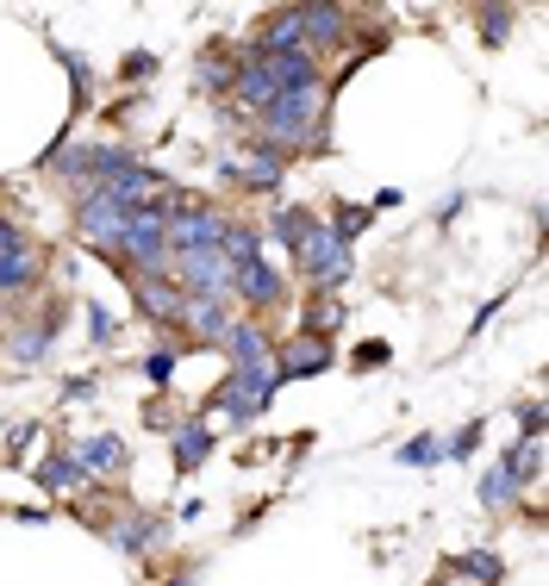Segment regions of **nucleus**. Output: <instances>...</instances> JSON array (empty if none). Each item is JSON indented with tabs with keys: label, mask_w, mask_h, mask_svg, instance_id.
Returning <instances> with one entry per match:
<instances>
[{
	"label": "nucleus",
	"mask_w": 549,
	"mask_h": 586,
	"mask_svg": "<svg viewBox=\"0 0 549 586\" xmlns=\"http://www.w3.org/2000/svg\"><path fill=\"white\" fill-rule=\"evenodd\" d=\"M325 132H332V88H325V81H300V88L274 94L269 106L256 113L250 137L294 162V157H306V150H332Z\"/></svg>",
	"instance_id": "f257e3e1"
},
{
	"label": "nucleus",
	"mask_w": 549,
	"mask_h": 586,
	"mask_svg": "<svg viewBox=\"0 0 549 586\" xmlns=\"http://www.w3.org/2000/svg\"><path fill=\"white\" fill-rule=\"evenodd\" d=\"M119 269H125V281H132V274H169V200L137 206V213L125 218Z\"/></svg>",
	"instance_id": "f03ea898"
},
{
	"label": "nucleus",
	"mask_w": 549,
	"mask_h": 586,
	"mask_svg": "<svg viewBox=\"0 0 549 586\" xmlns=\"http://www.w3.org/2000/svg\"><path fill=\"white\" fill-rule=\"evenodd\" d=\"M294 262H300V274H306V288H313V293H337L356 274V256L332 237V225H325V218H313V232L300 237Z\"/></svg>",
	"instance_id": "7ed1b4c3"
},
{
	"label": "nucleus",
	"mask_w": 549,
	"mask_h": 586,
	"mask_svg": "<svg viewBox=\"0 0 549 586\" xmlns=\"http://www.w3.org/2000/svg\"><path fill=\"white\" fill-rule=\"evenodd\" d=\"M125 218H132V213H119L113 200L100 194V188H94V194H81L76 206H69V225H76V237L88 244V250L113 256V262H119V244H125Z\"/></svg>",
	"instance_id": "20e7f679"
},
{
	"label": "nucleus",
	"mask_w": 549,
	"mask_h": 586,
	"mask_svg": "<svg viewBox=\"0 0 549 586\" xmlns=\"http://www.w3.org/2000/svg\"><path fill=\"white\" fill-rule=\"evenodd\" d=\"M169 281L188 300H232V262L219 250H194V256H169Z\"/></svg>",
	"instance_id": "39448f33"
},
{
	"label": "nucleus",
	"mask_w": 549,
	"mask_h": 586,
	"mask_svg": "<svg viewBox=\"0 0 549 586\" xmlns=\"http://www.w3.org/2000/svg\"><path fill=\"white\" fill-rule=\"evenodd\" d=\"M219 232H225V218H219L213 206H200V200H188V206H176V213H169V256L219 250Z\"/></svg>",
	"instance_id": "423d86ee"
},
{
	"label": "nucleus",
	"mask_w": 549,
	"mask_h": 586,
	"mask_svg": "<svg viewBox=\"0 0 549 586\" xmlns=\"http://www.w3.org/2000/svg\"><path fill=\"white\" fill-rule=\"evenodd\" d=\"M274 374H281V387L288 381H306V374H325L337 362V350H332V337H306V331H294L288 343H274Z\"/></svg>",
	"instance_id": "0eeeda50"
},
{
	"label": "nucleus",
	"mask_w": 549,
	"mask_h": 586,
	"mask_svg": "<svg viewBox=\"0 0 549 586\" xmlns=\"http://www.w3.org/2000/svg\"><path fill=\"white\" fill-rule=\"evenodd\" d=\"M125 288H132L137 313L150 318L157 331H176V325H181V306H188V293H181L176 281H169V274H132Z\"/></svg>",
	"instance_id": "6e6552de"
},
{
	"label": "nucleus",
	"mask_w": 549,
	"mask_h": 586,
	"mask_svg": "<svg viewBox=\"0 0 549 586\" xmlns=\"http://www.w3.org/2000/svg\"><path fill=\"white\" fill-rule=\"evenodd\" d=\"M288 169H294V162L281 157V150H269V144H256V137H250V157L225 162V181L244 188V194H274V188L288 181Z\"/></svg>",
	"instance_id": "1a4fd4ad"
},
{
	"label": "nucleus",
	"mask_w": 549,
	"mask_h": 586,
	"mask_svg": "<svg viewBox=\"0 0 549 586\" xmlns=\"http://www.w3.org/2000/svg\"><path fill=\"white\" fill-rule=\"evenodd\" d=\"M57 331H63V306H44L38 318H25V325L7 331V356H13L20 369H38L44 356L57 350Z\"/></svg>",
	"instance_id": "9d476101"
},
{
	"label": "nucleus",
	"mask_w": 549,
	"mask_h": 586,
	"mask_svg": "<svg viewBox=\"0 0 549 586\" xmlns=\"http://www.w3.org/2000/svg\"><path fill=\"white\" fill-rule=\"evenodd\" d=\"M500 586L506 581V555L500 549H456V555H444L437 562V581L432 586Z\"/></svg>",
	"instance_id": "9b49d317"
},
{
	"label": "nucleus",
	"mask_w": 549,
	"mask_h": 586,
	"mask_svg": "<svg viewBox=\"0 0 549 586\" xmlns=\"http://www.w3.org/2000/svg\"><path fill=\"white\" fill-rule=\"evenodd\" d=\"M232 300H244L250 313H269V306H281L288 300V281L256 256V262H244V269H232Z\"/></svg>",
	"instance_id": "f8f14e48"
},
{
	"label": "nucleus",
	"mask_w": 549,
	"mask_h": 586,
	"mask_svg": "<svg viewBox=\"0 0 549 586\" xmlns=\"http://www.w3.org/2000/svg\"><path fill=\"white\" fill-rule=\"evenodd\" d=\"M300 13V32H306V50H344L350 44V13L344 7H325V0H313V7H294Z\"/></svg>",
	"instance_id": "ddd939ff"
},
{
	"label": "nucleus",
	"mask_w": 549,
	"mask_h": 586,
	"mask_svg": "<svg viewBox=\"0 0 549 586\" xmlns=\"http://www.w3.org/2000/svg\"><path fill=\"white\" fill-rule=\"evenodd\" d=\"M219 350H225V362L232 369H262L274 356V337L256 325V318H232V331L219 337Z\"/></svg>",
	"instance_id": "4468645a"
},
{
	"label": "nucleus",
	"mask_w": 549,
	"mask_h": 586,
	"mask_svg": "<svg viewBox=\"0 0 549 586\" xmlns=\"http://www.w3.org/2000/svg\"><path fill=\"white\" fill-rule=\"evenodd\" d=\"M176 331H194L200 350H219V337L232 331V300H188Z\"/></svg>",
	"instance_id": "2eb2a0df"
},
{
	"label": "nucleus",
	"mask_w": 549,
	"mask_h": 586,
	"mask_svg": "<svg viewBox=\"0 0 549 586\" xmlns=\"http://www.w3.org/2000/svg\"><path fill=\"white\" fill-rule=\"evenodd\" d=\"M169 443H176V474H200L206 455L219 450V437L206 430V418H181V425L169 430Z\"/></svg>",
	"instance_id": "dca6fc26"
},
{
	"label": "nucleus",
	"mask_w": 549,
	"mask_h": 586,
	"mask_svg": "<svg viewBox=\"0 0 549 586\" xmlns=\"http://www.w3.org/2000/svg\"><path fill=\"white\" fill-rule=\"evenodd\" d=\"M38 281H44L38 244H32V250H7V256H0V306H7V300H25Z\"/></svg>",
	"instance_id": "f3484780"
},
{
	"label": "nucleus",
	"mask_w": 549,
	"mask_h": 586,
	"mask_svg": "<svg viewBox=\"0 0 549 586\" xmlns=\"http://www.w3.org/2000/svg\"><path fill=\"white\" fill-rule=\"evenodd\" d=\"M163 530H169V518H157V511H125L113 525V549L119 555H150L163 543Z\"/></svg>",
	"instance_id": "a211bd4d"
},
{
	"label": "nucleus",
	"mask_w": 549,
	"mask_h": 586,
	"mask_svg": "<svg viewBox=\"0 0 549 586\" xmlns=\"http://www.w3.org/2000/svg\"><path fill=\"white\" fill-rule=\"evenodd\" d=\"M69 455L81 462V474H119L125 462H132L125 437H113V430H94V437H81V443H76Z\"/></svg>",
	"instance_id": "6ab92c4d"
},
{
	"label": "nucleus",
	"mask_w": 549,
	"mask_h": 586,
	"mask_svg": "<svg viewBox=\"0 0 549 586\" xmlns=\"http://www.w3.org/2000/svg\"><path fill=\"white\" fill-rule=\"evenodd\" d=\"M262 225H250V218H225V232H219V256L232 262V269H244V262H256L262 256Z\"/></svg>",
	"instance_id": "aec40b11"
},
{
	"label": "nucleus",
	"mask_w": 549,
	"mask_h": 586,
	"mask_svg": "<svg viewBox=\"0 0 549 586\" xmlns=\"http://www.w3.org/2000/svg\"><path fill=\"white\" fill-rule=\"evenodd\" d=\"M474 499H481V511H493V518H500V511H518L525 487H518V481L506 474V462H493V469L481 474V487H474Z\"/></svg>",
	"instance_id": "412c9836"
},
{
	"label": "nucleus",
	"mask_w": 549,
	"mask_h": 586,
	"mask_svg": "<svg viewBox=\"0 0 549 586\" xmlns=\"http://www.w3.org/2000/svg\"><path fill=\"white\" fill-rule=\"evenodd\" d=\"M500 462H506V474L518 487H544V437H518Z\"/></svg>",
	"instance_id": "4be33fe9"
},
{
	"label": "nucleus",
	"mask_w": 549,
	"mask_h": 586,
	"mask_svg": "<svg viewBox=\"0 0 549 586\" xmlns=\"http://www.w3.org/2000/svg\"><path fill=\"white\" fill-rule=\"evenodd\" d=\"M81 481H88V474H81V462H76L69 450H63V443L38 462V487H44V493H76Z\"/></svg>",
	"instance_id": "5701e85b"
},
{
	"label": "nucleus",
	"mask_w": 549,
	"mask_h": 586,
	"mask_svg": "<svg viewBox=\"0 0 549 586\" xmlns=\"http://www.w3.org/2000/svg\"><path fill=\"white\" fill-rule=\"evenodd\" d=\"M313 232V213L306 206H274L269 225H262V237H274V244H288V250H300V237Z\"/></svg>",
	"instance_id": "b1692460"
},
{
	"label": "nucleus",
	"mask_w": 549,
	"mask_h": 586,
	"mask_svg": "<svg viewBox=\"0 0 549 586\" xmlns=\"http://www.w3.org/2000/svg\"><path fill=\"white\" fill-rule=\"evenodd\" d=\"M232 76H237V57L225 63V50H206V57L194 63V88H200V94H232Z\"/></svg>",
	"instance_id": "393cba45"
},
{
	"label": "nucleus",
	"mask_w": 549,
	"mask_h": 586,
	"mask_svg": "<svg viewBox=\"0 0 549 586\" xmlns=\"http://www.w3.org/2000/svg\"><path fill=\"white\" fill-rule=\"evenodd\" d=\"M325 225H332V237L344 244V250H356V237H362V232L374 225V213H369V206H350V200H337Z\"/></svg>",
	"instance_id": "a878e982"
},
{
	"label": "nucleus",
	"mask_w": 549,
	"mask_h": 586,
	"mask_svg": "<svg viewBox=\"0 0 549 586\" xmlns=\"http://www.w3.org/2000/svg\"><path fill=\"white\" fill-rule=\"evenodd\" d=\"M337 325H344V306H337L332 293H313V300H306V318H300V331H306V337H332Z\"/></svg>",
	"instance_id": "bb28decb"
},
{
	"label": "nucleus",
	"mask_w": 549,
	"mask_h": 586,
	"mask_svg": "<svg viewBox=\"0 0 549 586\" xmlns=\"http://www.w3.org/2000/svg\"><path fill=\"white\" fill-rule=\"evenodd\" d=\"M481 443H488V425H481V418H469V425H462V430H450V437H437V450H444V462H469V455L481 450Z\"/></svg>",
	"instance_id": "cd10ccee"
},
{
	"label": "nucleus",
	"mask_w": 549,
	"mask_h": 586,
	"mask_svg": "<svg viewBox=\"0 0 549 586\" xmlns=\"http://www.w3.org/2000/svg\"><path fill=\"white\" fill-rule=\"evenodd\" d=\"M57 63L69 69V106L81 113V106H88V94H94V69H88V57H76V50H63V44H57Z\"/></svg>",
	"instance_id": "c85d7f7f"
},
{
	"label": "nucleus",
	"mask_w": 549,
	"mask_h": 586,
	"mask_svg": "<svg viewBox=\"0 0 549 586\" xmlns=\"http://www.w3.org/2000/svg\"><path fill=\"white\" fill-rule=\"evenodd\" d=\"M474 20H481V38H488L493 50H500V44L512 38V25H518V13H512V7H481Z\"/></svg>",
	"instance_id": "c756f323"
},
{
	"label": "nucleus",
	"mask_w": 549,
	"mask_h": 586,
	"mask_svg": "<svg viewBox=\"0 0 549 586\" xmlns=\"http://www.w3.org/2000/svg\"><path fill=\"white\" fill-rule=\"evenodd\" d=\"M176 362H181V343H163V350H150L144 356V381H150V387H169V374H176Z\"/></svg>",
	"instance_id": "7c9ffc66"
},
{
	"label": "nucleus",
	"mask_w": 549,
	"mask_h": 586,
	"mask_svg": "<svg viewBox=\"0 0 549 586\" xmlns=\"http://www.w3.org/2000/svg\"><path fill=\"white\" fill-rule=\"evenodd\" d=\"M400 462H412V469H437V462H444V450H437V437H406V443H400Z\"/></svg>",
	"instance_id": "2f4dec72"
},
{
	"label": "nucleus",
	"mask_w": 549,
	"mask_h": 586,
	"mask_svg": "<svg viewBox=\"0 0 549 586\" xmlns=\"http://www.w3.org/2000/svg\"><path fill=\"white\" fill-rule=\"evenodd\" d=\"M88 337H94L100 350H107V343H113V337H119V318L107 313V306H100V300H88Z\"/></svg>",
	"instance_id": "473e14b6"
},
{
	"label": "nucleus",
	"mask_w": 549,
	"mask_h": 586,
	"mask_svg": "<svg viewBox=\"0 0 549 586\" xmlns=\"http://www.w3.org/2000/svg\"><path fill=\"white\" fill-rule=\"evenodd\" d=\"M7 250H32V232L13 225V218H0V256H7Z\"/></svg>",
	"instance_id": "72a5a7b5"
},
{
	"label": "nucleus",
	"mask_w": 549,
	"mask_h": 586,
	"mask_svg": "<svg viewBox=\"0 0 549 586\" xmlns=\"http://www.w3.org/2000/svg\"><path fill=\"white\" fill-rule=\"evenodd\" d=\"M518 437H544V399H525V406H518Z\"/></svg>",
	"instance_id": "f704fd0d"
},
{
	"label": "nucleus",
	"mask_w": 549,
	"mask_h": 586,
	"mask_svg": "<svg viewBox=\"0 0 549 586\" xmlns=\"http://www.w3.org/2000/svg\"><path fill=\"white\" fill-rule=\"evenodd\" d=\"M150 69H157V57H150V50H132V57H125V63H119V76H150Z\"/></svg>",
	"instance_id": "c9c22d12"
},
{
	"label": "nucleus",
	"mask_w": 549,
	"mask_h": 586,
	"mask_svg": "<svg viewBox=\"0 0 549 586\" xmlns=\"http://www.w3.org/2000/svg\"><path fill=\"white\" fill-rule=\"evenodd\" d=\"M32 437H38V425H13V437H7V462H20Z\"/></svg>",
	"instance_id": "e433bc0d"
},
{
	"label": "nucleus",
	"mask_w": 549,
	"mask_h": 586,
	"mask_svg": "<svg viewBox=\"0 0 549 586\" xmlns=\"http://www.w3.org/2000/svg\"><path fill=\"white\" fill-rule=\"evenodd\" d=\"M356 362H362V369H381V362H388V343H362V350H356Z\"/></svg>",
	"instance_id": "4c0bfd02"
},
{
	"label": "nucleus",
	"mask_w": 549,
	"mask_h": 586,
	"mask_svg": "<svg viewBox=\"0 0 549 586\" xmlns=\"http://www.w3.org/2000/svg\"><path fill=\"white\" fill-rule=\"evenodd\" d=\"M88 393H94V374H76V381L63 387V399H88Z\"/></svg>",
	"instance_id": "58836bf2"
},
{
	"label": "nucleus",
	"mask_w": 549,
	"mask_h": 586,
	"mask_svg": "<svg viewBox=\"0 0 549 586\" xmlns=\"http://www.w3.org/2000/svg\"><path fill=\"white\" fill-rule=\"evenodd\" d=\"M456 213H462V194H444V200H437V225H450Z\"/></svg>",
	"instance_id": "ea45409f"
}]
</instances>
